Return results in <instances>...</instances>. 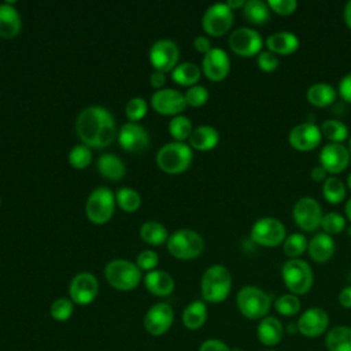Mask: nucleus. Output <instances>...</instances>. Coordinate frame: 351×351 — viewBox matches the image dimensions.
Listing matches in <instances>:
<instances>
[{
	"label": "nucleus",
	"mask_w": 351,
	"mask_h": 351,
	"mask_svg": "<svg viewBox=\"0 0 351 351\" xmlns=\"http://www.w3.org/2000/svg\"><path fill=\"white\" fill-rule=\"evenodd\" d=\"M75 130L82 144L95 149L108 147L118 136L112 114L101 106L84 108L75 119Z\"/></svg>",
	"instance_id": "f257e3e1"
},
{
	"label": "nucleus",
	"mask_w": 351,
	"mask_h": 351,
	"mask_svg": "<svg viewBox=\"0 0 351 351\" xmlns=\"http://www.w3.org/2000/svg\"><path fill=\"white\" fill-rule=\"evenodd\" d=\"M232 289V274L222 265H213L206 269L200 281L202 298L207 303L223 302Z\"/></svg>",
	"instance_id": "f03ea898"
},
{
	"label": "nucleus",
	"mask_w": 351,
	"mask_h": 351,
	"mask_svg": "<svg viewBox=\"0 0 351 351\" xmlns=\"http://www.w3.org/2000/svg\"><path fill=\"white\" fill-rule=\"evenodd\" d=\"M155 160L158 167L167 174L184 173L193 160L192 148L189 147V144L181 141H171L165 144L156 152Z\"/></svg>",
	"instance_id": "7ed1b4c3"
},
{
	"label": "nucleus",
	"mask_w": 351,
	"mask_h": 351,
	"mask_svg": "<svg viewBox=\"0 0 351 351\" xmlns=\"http://www.w3.org/2000/svg\"><path fill=\"white\" fill-rule=\"evenodd\" d=\"M236 304L243 317L248 319H262L271 308V298L267 292L255 285H245L237 292Z\"/></svg>",
	"instance_id": "20e7f679"
},
{
	"label": "nucleus",
	"mask_w": 351,
	"mask_h": 351,
	"mask_svg": "<svg viewBox=\"0 0 351 351\" xmlns=\"http://www.w3.org/2000/svg\"><path fill=\"white\" fill-rule=\"evenodd\" d=\"M282 282L288 291L296 296L307 293L314 282L310 265L303 259H288L281 267Z\"/></svg>",
	"instance_id": "39448f33"
},
{
	"label": "nucleus",
	"mask_w": 351,
	"mask_h": 351,
	"mask_svg": "<svg viewBox=\"0 0 351 351\" xmlns=\"http://www.w3.org/2000/svg\"><path fill=\"white\" fill-rule=\"evenodd\" d=\"M107 282L118 291H132L141 281V270L126 259H112L104 267Z\"/></svg>",
	"instance_id": "423d86ee"
},
{
	"label": "nucleus",
	"mask_w": 351,
	"mask_h": 351,
	"mask_svg": "<svg viewBox=\"0 0 351 351\" xmlns=\"http://www.w3.org/2000/svg\"><path fill=\"white\" fill-rule=\"evenodd\" d=\"M167 251L177 259L188 261L197 258L204 250L203 237L191 229H178L167 239Z\"/></svg>",
	"instance_id": "0eeeda50"
},
{
	"label": "nucleus",
	"mask_w": 351,
	"mask_h": 351,
	"mask_svg": "<svg viewBox=\"0 0 351 351\" xmlns=\"http://www.w3.org/2000/svg\"><path fill=\"white\" fill-rule=\"evenodd\" d=\"M115 195L107 186H97L90 192L85 204V213L92 223H107L115 211Z\"/></svg>",
	"instance_id": "6e6552de"
},
{
	"label": "nucleus",
	"mask_w": 351,
	"mask_h": 351,
	"mask_svg": "<svg viewBox=\"0 0 351 351\" xmlns=\"http://www.w3.org/2000/svg\"><path fill=\"white\" fill-rule=\"evenodd\" d=\"M287 229L284 223L274 217H262L256 219L251 228V240L262 247H277L284 243Z\"/></svg>",
	"instance_id": "1a4fd4ad"
},
{
	"label": "nucleus",
	"mask_w": 351,
	"mask_h": 351,
	"mask_svg": "<svg viewBox=\"0 0 351 351\" xmlns=\"http://www.w3.org/2000/svg\"><path fill=\"white\" fill-rule=\"evenodd\" d=\"M322 217L321 204L311 196H303L293 204V222L303 232H314L321 228Z\"/></svg>",
	"instance_id": "9d476101"
},
{
	"label": "nucleus",
	"mask_w": 351,
	"mask_h": 351,
	"mask_svg": "<svg viewBox=\"0 0 351 351\" xmlns=\"http://www.w3.org/2000/svg\"><path fill=\"white\" fill-rule=\"evenodd\" d=\"M233 25V11L226 3H215L210 5L202 18L203 30L213 37H221L226 34Z\"/></svg>",
	"instance_id": "9b49d317"
},
{
	"label": "nucleus",
	"mask_w": 351,
	"mask_h": 351,
	"mask_svg": "<svg viewBox=\"0 0 351 351\" xmlns=\"http://www.w3.org/2000/svg\"><path fill=\"white\" fill-rule=\"evenodd\" d=\"M229 47L233 53L241 58L258 56L262 51L263 40L261 34L251 27H237L229 36Z\"/></svg>",
	"instance_id": "f8f14e48"
},
{
	"label": "nucleus",
	"mask_w": 351,
	"mask_h": 351,
	"mask_svg": "<svg viewBox=\"0 0 351 351\" xmlns=\"http://www.w3.org/2000/svg\"><path fill=\"white\" fill-rule=\"evenodd\" d=\"M174 310L166 302H158L152 304L143 319L144 329L151 336H163L173 325Z\"/></svg>",
	"instance_id": "ddd939ff"
},
{
	"label": "nucleus",
	"mask_w": 351,
	"mask_h": 351,
	"mask_svg": "<svg viewBox=\"0 0 351 351\" xmlns=\"http://www.w3.org/2000/svg\"><path fill=\"white\" fill-rule=\"evenodd\" d=\"M99 293V281L89 271L75 274L69 285V296L74 304L88 306Z\"/></svg>",
	"instance_id": "4468645a"
},
{
	"label": "nucleus",
	"mask_w": 351,
	"mask_h": 351,
	"mask_svg": "<svg viewBox=\"0 0 351 351\" xmlns=\"http://www.w3.org/2000/svg\"><path fill=\"white\" fill-rule=\"evenodd\" d=\"M149 62L158 71H171L180 59V49L178 45L173 40L162 38L155 41L148 52Z\"/></svg>",
	"instance_id": "2eb2a0df"
},
{
	"label": "nucleus",
	"mask_w": 351,
	"mask_h": 351,
	"mask_svg": "<svg viewBox=\"0 0 351 351\" xmlns=\"http://www.w3.org/2000/svg\"><path fill=\"white\" fill-rule=\"evenodd\" d=\"M118 143L122 149L130 154H143L149 147L148 130L136 122H126L118 132Z\"/></svg>",
	"instance_id": "dca6fc26"
},
{
	"label": "nucleus",
	"mask_w": 351,
	"mask_h": 351,
	"mask_svg": "<svg viewBox=\"0 0 351 351\" xmlns=\"http://www.w3.org/2000/svg\"><path fill=\"white\" fill-rule=\"evenodd\" d=\"M328 326L329 315L321 307H310L304 310L296 322L298 332L308 339L325 335L328 332Z\"/></svg>",
	"instance_id": "f3484780"
},
{
	"label": "nucleus",
	"mask_w": 351,
	"mask_h": 351,
	"mask_svg": "<svg viewBox=\"0 0 351 351\" xmlns=\"http://www.w3.org/2000/svg\"><path fill=\"white\" fill-rule=\"evenodd\" d=\"M322 138L319 126L313 122H303L293 126L288 134V141L296 151H313L315 149Z\"/></svg>",
	"instance_id": "a211bd4d"
},
{
	"label": "nucleus",
	"mask_w": 351,
	"mask_h": 351,
	"mask_svg": "<svg viewBox=\"0 0 351 351\" xmlns=\"http://www.w3.org/2000/svg\"><path fill=\"white\" fill-rule=\"evenodd\" d=\"M152 108L162 115H181L186 108V101L184 95L171 88H163L156 90L151 97Z\"/></svg>",
	"instance_id": "6ab92c4d"
},
{
	"label": "nucleus",
	"mask_w": 351,
	"mask_h": 351,
	"mask_svg": "<svg viewBox=\"0 0 351 351\" xmlns=\"http://www.w3.org/2000/svg\"><path fill=\"white\" fill-rule=\"evenodd\" d=\"M203 74L213 82L223 81L230 71L229 55L222 48H211L202 60Z\"/></svg>",
	"instance_id": "aec40b11"
},
{
	"label": "nucleus",
	"mask_w": 351,
	"mask_h": 351,
	"mask_svg": "<svg viewBox=\"0 0 351 351\" xmlns=\"http://www.w3.org/2000/svg\"><path fill=\"white\" fill-rule=\"evenodd\" d=\"M350 151L339 143H328L319 151V165L329 174L344 171L350 163Z\"/></svg>",
	"instance_id": "412c9836"
},
{
	"label": "nucleus",
	"mask_w": 351,
	"mask_h": 351,
	"mask_svg": "<svg viewBox=\"0 0 351 351\" xmlns=\"http://www.w3.org/2000/svg\"><path fill=\"white\" fill-rule=\"evenodd\" d=\"M256 336L261 344L266 347H273L278 344L284 337V325L281 321L273 315H266L259 319L256 326Z\"/></svg>",
	"instance_id": "4be33fe9"
},
{
	"label": "nucleus",
	"mask_w": 351,
	"mask_h": 351,
	"mask_svg": "<svg viewBox=\"0 0 351 351\" xmlns=\"http://www.w3.org/2000/svg\"><path fill=\"white\" fill-rule=\"evenodd\" d=\"M299 44L300 43L298 36L287 30L273 33L265 41L267 51L273 52L274 55H282V56H288L296 52L299 48Z\"/></svg>",
	"instance_id": "5701e85b"
},
{
	"label": "nucleus",
	"mask_w": 351,
	"mask_h": 351,
	"mask_svg": "<svg viewBox=\"0 0 351 351\" xmlns=\"http://www.w3.org/2000/svg\"><path fill=\"white\" fill-rule=\"evenodd\" d=\"M22 19L12 1L0 4V37L14 38L21 33Z\"/></svg>",
	"instance_id": "b1692460"
},
{
	"label": "nucleus",
	"mask_w": 351,
	"mask_h": 351,
	"mask_svg": "<svg viewBox=\"0 0 351 351\" xmlns=\"http://www.w3.org/2000/svg\"><path fill=\"white\" fill-rule=\"evenodd\" d=\"M144 287L145 289L155 295V296H169L174 291V278L165 270H151L148 271L144 278Z\"/></svg>",
	"instance_id": "393cba45"
},
{
	"label": "nucleus",
	"mask_w": 351,
	"mask_h": 351,
	"mask_svg": "<svg viewBox=\"0 0 351 351\" xmlns=\"http://www.w3.org/2000/svg\"><path fill=\"white\" fill-rule=\"evenodd\" d=\"M336 245L332 236L326 233H317L307 245V252L310 258L317 263H325L332 259Z\"/></svg>",
	"instance_id": "a878e982"
},
{
	"label": "nucleus",
	"mask_w": 351,
	"mask_h": 351,
	"mask_svg": "<svg viewBox=\"0 0 351 351\" xmlns=\"http://www.w3.org/2000/svg\"><path fill=\"white\" fill-rule=\"evenodd\" d=\"M189 147L197 151H210L219 143V133L210 125H200L192 130L188 138Z\"/></svg>",
	"instance_id": "bb28decb"
},
{
	"label": "nucleus",
	"mask_w": 351,
	"mask_h": 351,
	"mask_svg": "<svg viewBox=\"0 0 351 351\" xmlns=\"http://www.w3.org/2000/svg\"><path fill=\"white\" fill-rule=\"evenodd\" d=\"M97 171L110 181H119L126 173V167L119 156L114 154H103L97 159Z\"/></svg>",
	"instance_id": "cd10ccee"
},
{
	"label": "nucleus",
	"mask_w": 351,
	"mask_h": 351,
	"mask_svg": "<svg viewBox=\"0 0 351 351\" xmlns=\"http://www.w3.org/2000/svg\"><path fill=\"white\" fill-rule=\"evenodd\" d=\"M336 97H337L336 89L326 82H315L306 92L307 101L311 106L319 107V108L330 106L336 100Z\"/></svg>",
	"instance_id": "c85d7f7f"
},
{
	"label": "nucleus",
	"mask_w": 351,
	"mask_h": 351,
	"mask_svg": "<svg viewBox=\"0 0 351 351\" xmlns=\"http://www.w3.org/2000/svg\"><path fill=\"white\" fill-rule=\"evenodd\" d=\"M328 351H351V326L337 325L325 333Z\"/></svg>",
	"instance_id": "c756f323"
},
{
	"label": "nucleus",
	"mask_w": 351,
	"mask_h": 351,
	"mask_svg": "<svg viewBox=\"0 0 351 351\" xmlns=\"http://www.w3.org/2000/svg\"><path fill=\"white\" fill-rule=\"evenodd\" d=\"M207 321V306L203 300L191 302L182 311V324L189 330L200 329Z\"/></svg>",
	"instance_id": "7c9ffc66"
},
{
	"label": "nucleus",
	"mask_w": 351,
	"mask_h": 351,
	"mask_svg": "<svg viewBox=\"0 0 351 351\" xmlns=\"http://www.w3.org/2000/svg\"><path fill=\"white\" fill-rule=\"evenodd\" d=\"M202 75V70L197 64L192 62H182L178 63L171 70V78L176 84L182 86H193L199 81Z\"/></svg>",
	"instance_id": "2f4dec72"
},
{
	"label": "nucleus",
	"mask_w": 351,
	"mask_h": 351,
	"mask_svg": "<svg viewBox=\"0 0 351 351\" xmlns=\"http://www.w3.org/2000/svg\"><path fill=\"white\" fill-rule=\"evenodd\" d=\"M140 237L147 244L162 245V244L167 243L169 232L162 223H159L156 221H147L140 228Z\"/></svg>",
	"instance_id": "473e14b6"
},
{
	"label": "nucleus",
	"mask_w": 351,
	"mask_h": 351,
	"mask_svg": "<svg viewBox=\"0 0 351 351\" xmlns=\"http://www.w3.org/2000/svg\"><path fill=\"white\" fill-rule=\"evenodd\" d=\"M245 19L252 25H265L270 19V8L267 3L261 0H248L243 7Z\"/></svg>",
	"instance_id": "72a5a7b5"
},
{
	"label": "nucleus",
	"mask_w": 351,
	"mask_h": 351,
	"mask_svg": "<svg viewBox=\"0 0 351 351\" xmlns=\"http://www.w3.org/2000/svg\"><path fill=\"white\" fill-rule=\"evenodd\" d=\"M346 185L344 182L336 177V176H329L322 185V196L324 199L330 203V204H339L340 202L344 200L346 197Z\"/></svg>",
	"instance_id": "f704fd0d"
},
{
	"label": "nucleus",
	"mask_w": 351,
	"mask_h": 351,
	"mask_svg": "<svg viewBox=\"0 0 351 351\" xmlns=\"http://www.w3.org/2000/svg\"><path fill=\"white\" fill-rule=\"evenodd\" d=\"M322 136H325L330 143L341 144L348 138V128L339 119H326L319 126Z\"/></svg>",
	"instance_id": "c9c22d12"
},
{
	"label": "nucleus",
	"mask_w": 351,
	"mask_h": 351,
	"mask_svg": "<svg viewBox=\"0 0 351 351\" xmlns=\"http://www.w3.org/2000/svg\"><path fill=\"white\" fill-rule=\"evenodd\" d=\"M115 202L126 213H134L140 208L141 204V197L137 191L129 186L119 188L115 193Z\"/></svg>",
	"instance_id": "e433bc0d"
},
{
	"label": "nucleus",
	"mask_w": 351,
	"mask_h": 351,
	"mask_svg": "<svg viewBox=\"0 0 351 351\" xmlns=\"http://www.w3.org/2000/svg\"><path fill=\"white\" fill-rule=\"evenodd\" d=\"M308 241L303 233H292L285 237L282 243L284 255L289 259H298L307 250Z\"/></svg>",
	"instance_id": "4c0bfd02"
},
{
	"label": "nucleus",
	"mask_w": 351,
	"mask_h": 351,
	"mask_svg": "<svg viewBox=\"0 0 351 351\" xmlns=\"http://www.w3.org/2000/svg\"><path fill=\"white\" fill-rule=\"evenodd\" d=\"M302 303L299 296L293 295V293H284L280 295L276 300H274V310L282 315V317H293L300 311Z\"/></svg>",
	"instance_id": "58836bf2"
},
{
	"label": "nucleus",
	"mask_w": 351,
	"mask_h": 351,
	"mask_svg": "<svg viewBox=\"0 0 351 351\" xmlns=\"http://www.w3.org/2000/svg\"><path fill=\"white\" fill-rule=\"evenodd\" d=\"M192 122L188 117L185 115H176L173 119L169 122V133L174 138V141H181L189 138L192 134Z\"/></svg>",
	"instance_id": "ea45409f"
},
{
	"label": "nucleus",
	"mask_w": 351,
	"mask_h": 351,
	"mask_svg": "<svg viewBox=\"0 0 351 351\" xmlns=\"http://www.w3.org/2000/svg\"><path fill=\"white\" fill-rule=\"evenodd\" d=\"M69 163L74 169H86L92 162V148L85 144H77L69 151Z\"/></svg>",
	"instance_id": "a19ab883"
},
{
	"label": "nucleus",
	"mask_w": 351,
	"mask_h": 351,
	"mask_svg": "<svg viewBox=\"0 0 351 351\" xmlns=\"http://www.w3.org/2000/svg\"><path fill=\"white\" fill-rule=\"evenodd\" d=\"M74 311V303L70 298H59L53 300V303L49 307V314L55 321H67Z\"/></svg>",
	"instance_id": "79ce46f5"
},
{
	"label": "nucleus",
	"mask_w": 351,
	"mask_h": 351,
	"mask_svg": "<svg viewBox=\"0 0 351 351\" xmlns=\"http://www.w3.org/2000/svg\"><path fill=\"white\" fill-rule=\"evenodd\" d=\"M321 228L324 229V233H326L329 236L339 234L346 228V219L341 214H339L336 211H330V213L324 214L322 221H321Z\"/></svg>",
	"instance_id": "37998d69"
},
{
	"label": "nucleus",
	"mask_w": 351,
	"mask_h": 351,
	"mask_svg": "<svg viewBox=\"0 0 351 351\" xmlns=\"http://www.w3.org/2000/svg\"><path fill=\"white\" fill-rule=\"evenodd\" d=\"M148 104L143 97H132L125 107V114L129 119V122H136L143 119L147 114Z\"/></svg>",
	"instance_id": "c03bdc74"
},
{
	"label": "nucleus",
	"mask_w": 351,
	"mask_h": 351,
	"mask_svg": "<svg viewBox=\"0 0 351 351\" xmlns=\"http://www.w3.org/2000/svg\"><path fill=\"white\" fill-rule=\"evenodd\" d=\"M208 96H210V93L203 85L189 86L186 89V92L184 93L186 106H191V107H202L203 104L207 103Z\"/></svg>",
	"instance_id": "a18cd8bd"
},
{
	"label": "nucleus",
	"mask_w": 351,
	"mask_h": 351,
	"mask_svg": "<svg viewBox=\"0 0 351 351\" xmlns=\"http://www.w3.org/2000/svg\"><path fill=\"white\" fill-rule=\"evenodd\" d=\"M158 262H159V256H158V254L155 252V251H152V250H144V251H141L138 255H137V258H136V265H137V267L143 271H151V270H155V267H156V265H158Z\"/></svg>",
	"instance_id": "49530a36"
},
{
	"label": "nucleus",
	"mask_w": 351,
	"mask_h": 351,
	"mask_svg": "<svg viewBox=\"0 0 351 351\" xmlns=\"http://www.w3.org/2000/svg\"><path fill=\"white\" fill-rule=\"evenodd\" d=\"M267 5L270 11H273L274 14L281 16H288L296 11L298 1L296 0H269Z\"/></svg>",
	"instance_id": "de8ad7c7"
},
{
	"label": "nucleus",
	"mask_w": 351,
	"mask_h": 351,
	"mask_svg": "<svg viewBox=\"0 0 351 351\" xmlns=\"http://www.w3.org/2000/svg\"><path fill=\"white\" fill-rule=\"evenodd\" d=\"M278 63H280L278 56L267 49L261 51L256 56V64H258L259 70H262L265 73H271V71L277 70Z\"/></svg>",
	"instance_id": "09e8293b"
},
{
	"label": "nucleus",
	"mask_w": 351,
	"mask_h": 351,
	"mask_svg": "<svg viewBox=\"0 0 351 351\" xmlns=\"http://www.w3.org/2000/svg\"><path fill=\"white\" fill-rule=\"evenodd\" d=\"M199 351H232V348L219 339H207L200 344Z\"/></svg>",
	"instance_id": "8fccbe9b"
},
{
	"label": "nucleus",
	"mask_w": 351,
	"mask_h": 351,
	"mask_svg": "<svg viewBox=\"0 0 351 351\" xmlns=\"http://www.w3.org/2000/svg\"><path fill=\"white\" fill-rule=\"evenodd\" d=\"M337 92H339L340 97H341L344 101H347V103L351 104V73L346 74V75L340 80Z\"/></svg>",
	"instance_id": "3c124183"
},
{
	"label": "nucleus",
	"mask_w": 351,
	"mask_h": 351,
	"mask_svg": "<svg viewBox=\"0 0 351 351\" xmlns=\"http://www.w3.org/2000/svg\"><path fill=\"white\" fill-rule=\"evenodd\" d=\"M193 47H195V49H196L197 52H200V53H203V55H206V53L213 48L210 40H208L206 36H203V34L195 37V40H193Z\"/></svg>",
	"instance_id": "603ef678"
},
{
	"label": "nucleus",
	"mask_w": 351,
	"mask_h": 351,
	"mask_svg": "<svg viewBox=\"0 0 351 351\" xmlns=\"http://www.w3.org/2000/svg\"><path fill=\"white\" fill-rule=\"evenodd\" d=\"M149 84H151V86L155 88L156 90L163 89V85L166 84V73L155 70V71L151 74V77H149Z\"/></svg>",
	"instance_id": "864d4df0"
},
{
	"label": "nucleus",
	"mask_w": 351,
	"mask_h": 351,
	"mask_svg": "<svg viewBox=\"0 0 351 351\" xmlns=\"http://www.w3.org/2000/svg\"><path fill=\"white\" fill-rule=\"evenodd\" d=\"M337 300H339V304H340L341 307H344V308H351V285L344 287V288L339 292Z\"/></svg>",
	"instance_id": "5fc2aeb1"
},
{
	"label": "nucleus",
	"mask_w": 351,
	"mask_h": 351,
	"mask_svg": "<svg viewBox=\"0 0 351 351\" xmlns=\"http://www.w3.org/2000/svg\"><path fill=\"white\" fill-rule=\"evenodd\" d=\"M310 176H311V178H313L315 182L325 181V180L328 178V173H326V170H325L321 165L314 166V167L311 169V171H310Z\"/></svg>",
	"instance_id": "6e6d98bb"
},
{
	"label": "nucleus",
	"mask_w": 351,
	"mask_h": 351,
	"mask_svg": "<svg viewBox=\"0 0 351 351\" xmlns=\"http://www.w3.org/2000/svg\"><path fill=\"white\" fill-rule=\"evenodd\" d=\"M343 18H344V22H346V25L348 26V29H351V0H350V1L346 4V7H344Z\"/></svg>",
	"instance_id": "4d7b16f0"
},
{
	"label": "nucleus",
	"mask_w": 351,
	"mask_h": 351,
	"mask_svg": "<svg viewBox=\"0 0 351 351\" xmlns=\"http://www.w3.org/2000/svg\"><path fill=\"white\" fill-rule=\"evenodd\" d=\"M245 4L244 0H228L226 1V5L233 11V10H237V8H243Z\"/></svg>",
	"instance_id": "13d9d810"
},
{
	"label": "nucleus",
	"mask_w": 351,
	"mask_h": 351,
	"mask_svg": "<svg viewBox=\"0 0 351 351\" xmlns=\"http://www.w3.org/2000/svg\"><path fill=\"white\" fill-rule=\"evenodd\" d=\"M344 210H346V215H347V219L351 222V197L347 200Z\"/></svg>",
	"instance_id": "bf43d9fd"
},
{
	"label": "nucleus",
	"mask_w": 351,
	"mask_h": 351,
	"mask_svg": "<svg viewBox=\"0 0 351 351\" xmlns=\"http://www.w3.org/2000/svg\"><path fill=\"white\" fill-rule=\"evenodd\" d=\"M347 188L351 191V173L347 176Z\"/></svg>",
	"instance_id": "052dcab7"
},
{
	"label": "nucleus",
	"mask_w": 351,
	"mask_h": 351,
	"mask_svg": "<svg viewBox=\"0 0 351 351\" xmlns=\"http://www.w3.org/2000/svg\"><path fill=\"white\" fill-rule=\"evenodd\" d=\"M348 151H350V155H351V136L348 137Z\"/></svg>",
	"instance_id": "680f3d73"
},
{
	"label": "nucleus",
	"mask_w": 351,
	"mask_h": 351,
	"mask_svg": "<svg viewBox=\"0 0 351 351\" xmlns=\"http://www.w3.org/2000/svg\"><path fill=\"white\" fill-rule=\"evenodd\" d=\"M262 351H277V350H273V348H266V350H262Z\"/></svg>",
	"instance_id": "e2e57ef3"
},
{
	"label": "nucleus",
	"mask_w": 351,
	"mask_h": 351,
	"mask_svg": "<svg viewBox=\"0 0 351 351\" xmlns=\"http://www.w3.org/2000/svg\"><path fill=\"white\" fill-rule=\"evenodd\" d=\"M232 351H241L240 348H232Z\"/></svg>",
	"instance_id": "0e129e2a"
},
{
	"label": "nucleus",
	"mask_w": 351,
	"mask_h": 351,
	"mask_svg": "<svg viewBox=\"0 0 351 351\" xmlns=\"http://www.w3.org/2000/svg\"><path fill=\"white\" fill-rule=\"evenodd\" d=\"M0 204H1V199H0Z\"/></svg>",
	"instance_id": "69168bd1"
}]
</instances>
